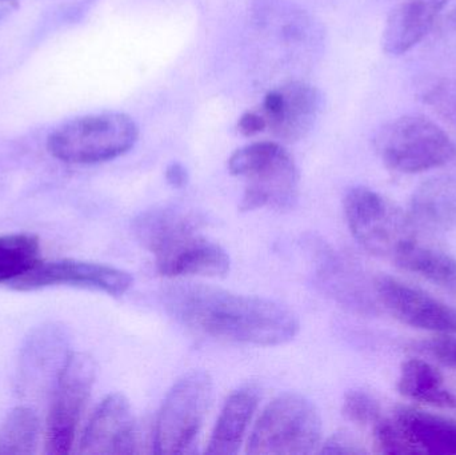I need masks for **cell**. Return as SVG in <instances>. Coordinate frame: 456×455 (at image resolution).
<instances>
[{"mask_svg": "<svg viewBox=\"0 0 456 455\" xmlns=\"http://www.w3.org/2000/svg\"><path fill=\"white\" fill-rule=\"evenodd\" d=\"M425 103L456 130V80L434 82L423 93Z\"/></svg>", "mask_w": 456, "mask_h": 455, "instance_id": "obj_26", "label": "cell"}, {"mask_svg": "<svg viewBox=\"0 0 456 455\" xmlns=\"http://www.w3.org/2000/svg\"><path fill=\"white\" fill-rule=\"evenodd\" d=\"M162 301L168 314L182 325L219 341L278 346L299 333L294 312L263 297L178 282L163 288Z\"/></svg>", "mask_w": 456, "mask_h": 455, "instance_id": "obj_1", "label": "cell"}, {"mask_svg": "<svg viewBox=\"0 0 456 455\" xmlns=\"http://www.w3.org/2000/svg\"><path fill=\"white\" fill-rule=\"evenodd\" d=\"M166 181L174 189H183L189 183V171L182 163H170L166 168Z\"/></svg>", "mask_w": 456, "mask_h": 455, "instance_id": "obj_30", "label": "cell"}, {"mask_svg": "<svg viewBox=\"0 0 456 455\" xmlns=\"http://www.w3.org/2000/svg\"><path fill=\"white\" fill-rule=\"evenodd\" d=\"M321 414L303 395H279L263 410L249 435L247 453L259 455L311 454L321 446Z\"/></svg>", "mask_w": 456, "mask_h": 455, "instance_id": "obj_4", "label": "cell"}, {"mask_svg": "<svg viewBox=\"0 0 456 455\" xmlns=\"http://www.w3.org/2000/svg\"><path fill=\"white\" fill-rule=\"evenodd\" d=\"M375 149L390 170L419 174L454 159V142L433 120L406 115L386 125L375 139Z\"/></svg>", "mask_w": 456, "mask_h": 455, "instance_id": "obj_7", "label": "cell"}, {"mask_svg": "<svg viewBox=\"0 0 456 455\" xmlns=\"http://www.w3.org/2000/svg\"><path fill=\"white\" fill-rule=\"evenodd\" d=\"M343 414L353 424L371 427L383 416L377 398L362 389L350 390L345 395Z\"/></svg>", "mask_w": 456, "mask_h": 455, "instance_id": "obj_24", "label": "cell"}, {"mask_svg": "<svg viewBox=\"0 0 456 455\" xmlns=\"http://www.w3.org/2000/svg\"><path fill=\"white\" fill-rule=\"evenodd\" d=\"M374 290L379 306L403 325L431 333L456 334V307L391 275H379L374 280Z\"/></svg>", "mask_w": 456, "mask_h": 455, "instance_id": "obj_9", "label": "cell"}, {"mask_svg": "<svg viewBox=\"0 0 456 455\" xmlns=\"http://www.w3.org/2000/svg\"><path fill=\"white\" fill-rule=\"evenodd\" d=\"M139 433L130 401L119 393L107 395L86 427L80 454H133L138 451Z\"/></svg>", "mask_w": 456, "mask_h": 455, "instance_id": "obj_12", "label": "cell"}, {"mask_svg": "<svg viewBox=\"0 0 456 455\" xmlns=\"http://www.w3.org/2000/svg\"><path fill=\"white\" fill-rule=\"evenodd\" d=\"M393 418L415 454L456 455V422L452 419L410 406L396 409Z\"/></svg>", "mask_w": 456, "mask_h": 455, "instance_id": "obj_18", "label": "cell"}, {"mask_svg": "<svg viewBox=\"0 0 456 455\" xmlns=\"http://www.w3.org/2000/svg\"><path fill=\"white\" fill-rule=\"evenodd\" d=\"M321 109L318 88L305 82H291L265 96L262 114L276 139L297 142L310 133Z\"/></svg>", "mask_w": 456, "mask_h": 455, "instance_id": "obj_11", "label": "cell"}, {"mask_svg": "<svg viewBox=\"0 0 456 455\" xmlns=\"http://www.w3.org/2000/svg\"><path fill=\"white\" fill-rule=\"evenodd\" d=\"M450 0H406L388 16L383 29V50L403 55L419 45L433 28L439 13Z\"/></svg>", "mask_w": 456, "mask_h": 455, "instance_id": "obj_15", "label": "cell"}, {"mask_svg": "<svg viewBox=\"0 0 456 455\" xmlns=\"http://www.w3.org/2000/svg\"><path fill=\"white\" fill-rule=\"evenodd\" d=\"M343 207L351 234L372 256L394 261L418 240L407 211L375 190L353 187L346 194Z\"/></svg>", "mask_w": 456, "mask_h": 455, "instance_id": "obj_5", "label": "cell"}, {"mask_svg": "<svg viewBox=\"0 0 456 455\" xmlns=\"http://www.w3.org/2000/svg\"><path fill=\"white\" fill-rule=\"evenodd\" d=\"M322 453L326 454H363V448L347 433H337L322 445Z\"/></svg>", "mask_w": 456, "mask_h": 455, "instance_id": "obj_28", "label": "cell"}, {"mask_svg": "<svg viewBox=\"0 0 456 455\" xmlns=\"http://www.w3.org/2000/svg\"><path fill=\"white\" fill-rule=\"evenodd\" d=\"M259 390L252 385L240 387L230 395L214 427L208 453L222 455L238 453L243 443L244 435L251 424L252 417L259 406Z\"/></svg>", "mask_w": 456, "mask_h": 455, "instance_id": "obj_19", "label": "cell"}, {"mask_svg": "<svg viewBox=\"0 0 456 455\" xmlns=\"http://www.w3.org/2000/svg\"><path fill=\"white\" fill-rule=\"evenodd\" d=\"M40 262V243L35 235H0V285L15 282Z\"/></svg>", "mask_w": 456, "mask_h": 455, "instance_id": "obj_22", "label": "cell"}, {"mask_svg": "<svg viewBox=\"0 0 456 455\" xmlns=\"http://www.w3.org/2000/svg\"><path fill=\"white\" fill-rule=\"evenodd\" d=\"M205 219L179 206H158L139 214L134 221L136 240L150 253L157 256L163 248L186 235L202 232Z\"/></svg>", "mask_w": 456, "mask_h": 455, "instance_id": "obj_17", "label": "cell"}, {"mask_svg": "<svg viewBox=\"0 0 456 455\" xmlns=\"http://www.w3.org/2000/svg\"><path fill=\"white\" fill-rule=\"evenodd\" d=\"M407 214L417 232L456 229V179L434 176L423 182L412 192Z\"/></svg>", "mask_w": 456, "mask_h": 455, "instance_id": "obj_16", "label": "cell"}, {"mask_svg": "<svg viewBox=\"0 0 456 455\" xmlns=\"http://www.w3.org/2000/svg\"><path fill=\"white\" fill-rule=\"evenodd\" d=\"M238 128L244 136H254L267 128V122L263 114L248 111L241 115L238 122Z\"/></svg>", "mask_w": 456, "mask_h": 455, "instance_id": "obj_29", "label": "cell"}, {"mask_svg": "<svg viewBox=\"0 0 456 455\" xmlns=\"http://www.w3.org/2000/svg\"><path fill=\"white\" fill-rule=\"evenodd\" d=\"M133 282L130 272L109 264L77 259H58L53 262H39L31 272L11 285L20 291L69 286L120 297L130 290Z\"/></svg>", "mask_w": 456, "mask_h": 455, "instance_id": "obj_10", "label": "cell"}, {"mask_svg": "<svg viewBox=\"0 0 456 455\" xmlns=\"http://www.w3.org/2000/svg\"><path fill=\"white\" fill-rule=\"evenodd\" d=\"M37 411L19 406L8 414L0 429V454H35L40 443Z\"/></svg>", "mask_w": 456, "mask_h": 455, "instance_id": "obj_23", "label": "cell"}, {"mask_svg": "<svg viewBox=\"0 0 456 455\" xmlns=\"http://www.w3.org/2000/svg\"><path fill=\"white\" fill-rule=\"evenodd\" d=\"M155 261L159 274L167 278L224 277L231 266L227 251L202 232L171 243L155 256Z\"/></svg>", "mask_w": 456, "mask_h": 455, "instance_id": "obj_13", "label": "cell"}, {"mask_svg": "<svg viewBox=\"0 0 456 455\" xmlns=\"http://www.w3.org/2000/svg\"><path fill=\"white\" fill-rule=\"evenodd\" d=\"M214 381L203 370L184 374L171 387L155 421L152 451L189 453L213 405Z\"/></svg>", "mask_w": 456, "mask_h": 455, "instance_id": "obj_6", "label": "cell"}, {"mask_svg": "<svg viewBox=\"0 0 456 455\" xmlns=\"http://www.w3.org/2000/svg\"><path fill=\"white\" fill-rule=\"evenodd\" d=\"M5 13H7V10H3V8H0V20L4 18Z\"/></svg>", "mask_w": 456, "mask_h": 455, "instance_id": "obj_32", "label": "cell"}, {"mask_svg": "<svg viewBox=\"0 0 456 455\" xmlns=\"http://www.w3.org/2000/svg\"><path fill=\"white\" fill-rule=\"evenodd\" d=\"M449 24L454 31H456V7L452 11L449 15Z\"/></svg>", "mask_w": 456, "mask_h": 455, "instance_id": "obj_31", "label": "cell"}, {"mask_svg": "<svg viewBox=\"0 0 456 455\" xmlns=\"http://www.w3.org/2000/svg\"><path fill=\"white\" fill-rule=\"evenodd\" d=\"M425 349L442 365L456 369V334H442L425 344Z\"/></svg>", "mask_w": 456, "mask_h": 455, "instance_id": "obj_27", "label": "cell"}, {"mask_svg": "<svg viewBox=\"0 0 456 455\" xmlns=\"http://www.w3.org/2000/svg\"><path fill=\"white\" fill-rule=\"evenodd\" d=\"M138 136L133 118L122 112H102L59 126L48 135L47 150L61 162L95 165L122 157L135 146Z\"/></svg>", "mask_w": 456, "mask_h": 455, "instance_id": "obj_3", "label": "cell"}, {"mask_svg": "<svg viewBox=\"0 0 456 455\" xmlns=\"http://www.w3.org/2000/svg\"><path fill=\"white\" fill-rule=\"evenodd\" d=\"M399 394L412 402L434 408H456V397L447 389L444 377L433 363L419 358H410L399 370Z\"/></svg>", "mask_w": 456, "mask_h": 455, "instance_id": "obj_20", "label": "cell"}, {"mask_svg": "<svg viewBox=\"0 0 456 455\" xmlns=\"http://www.w3.org/2000/svg\"><path fill=\"white\" fill-rule=\"evenodd\" d=\"M96 378V365L86 353H71L56 378L47 422L45 454L71 453L77 427L86 410Z\"/></svg>", "mask_w": 456, "mask_h": 455, "instance_id": "obj_8", "label": "cell"}, {"mask_svg": "<svg viewBox=\"0 0 456 455\" xmlns=\"http://www.w3.org/2000/svg\"><path fill=\"white\" fill-rule=\"evenodd\" d=\"M372 440L378 453L388 455L415 454L414 449L402 433L395 419L391 417H380L372 425Z\"/></svg>", "mask_w": 456, "mask_h": 455, "instance_id": "obj_25", "label": "cell"}, {"mask_svg": "<svg viewBox=\"0 0 456 455\" xmlns=\"http://www.w3.org/2000/svg\"><path fill=\"white\" fill-rule=\"evenodd\" d=\"M232 175L246 181L240 211L283 210L297 202L299 170L289 151L276 142H257L236 150L228 159Z\"/></svg>", "mask_w": 456, "mask_h": 455, "instance_id": "obj_2", "label": "cell"}, {"mask_svg": "<svg viewBox=\"0 0 456 455\" xmlns=\"http://www.w3.org/2000/svg\"><path fill=\"white\" fill-rule=\"evenodd\" d=\"M403 272L418 275L456 298V258L415 240L394 258Z\"/></svg>", "mask_w": 456, "mask_h": 455, "instance_id": "obj_21", "label": "cell"}, {"mask_svg": "<svg viewBox=\"0 0 456 455\" xmlns=\"http://www.w3.org/2000/svg\"><path fill=\"white\" fill-rule=\"evenodd\" d=\"M318 280L324 291L351 312L359 314L378 313L375 290H370L362 272L354 262L330 248L319 251Z\"/></svg>", "mask_w": 456, "mask_h": 455, "instance_id": "obj_14", "label": "cell"}]
</instances>
